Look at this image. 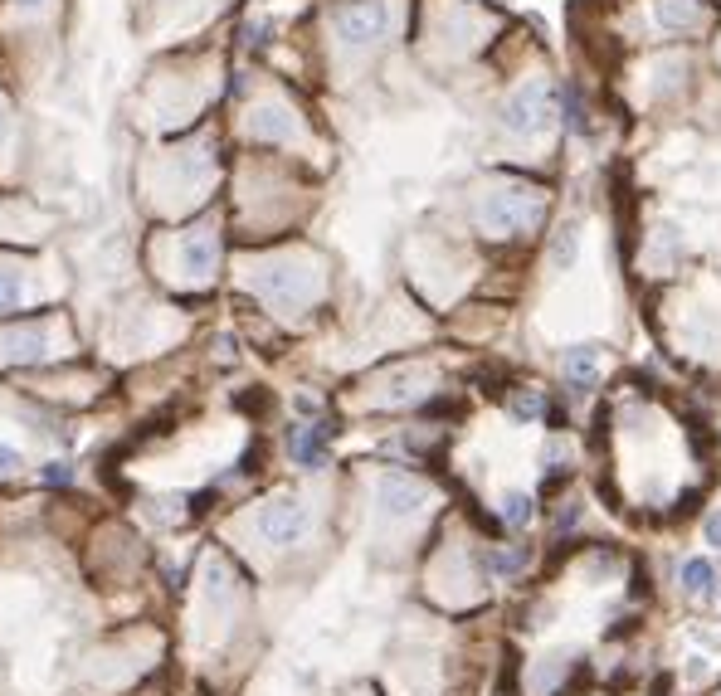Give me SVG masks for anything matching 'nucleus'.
Instances as JSON below:
<instances>
[{
    "mask_svg": "<svg viewBox=\"0 0 721 696\" xmlns=\"http://www.w3.org/2000/svg\"><path fill=\"white\" fill-rule=\"evenodd\" d=\"M25 302V273L20 268H0V312H15Z\"/></svg>",
    "mask_w": 721,
    "mask_h": 696,
    "instance_id": "ddd939ff",
    "label": "nucleus"
},
{
    "mask_svg": "<svg viewBox=\"0 0 721 696\" xmlns=\"http://www.w3.org/2000/svg\"><path fill=\"white\" fill-rule=\"evenodd\" d=\"M249 127H254V137H264V142H288V137H293V117L283 108H259Z\"/></svg>",
    "mask_w": 721,
    "mask_h": 696,
    "instance_id": "9d476101",
    "label": "nucleus"
},
{
    "mask_svg": "<svg viewBox=\"0 0 721 696\" xmlns=\"http://www.w3.org/2000/svg\"><path fill=\"white\" fill-rule=\"evenodd\" d=\"M15 468H20V453H15L10 443H0V477H10Z\"/></svg>",
    "mask_w": 721,
    "mask_h": 696,
    "instance_id": "412c9836",
    "label": "nucleus"
},
{
    "mask_svg": "<svg viewBox=\"0 0 721 696\" xmlns=\"http://www.w3.org/2000/svg\"><path fill=\"white\" fill-rule=\"evenodd\" d=\"M707 541H712V546H721V512L707 521Z\"/></svg>",
    "mask_w": 721,
    "mask_h": 696,
    "instance_id": "4be33fe9",
    "label": "nucleus"
},
{
    "mask_svg": "<svg viewBox=\"0 0 721 696\" xmlns=\"http://www.w3.org/2000/svg\"><path fill=\"white\" fill-rule=\"evenodd\" d=\"M595 375H600V351H595V346H575V351H566V380L570 385L585 390Z\"/></svg>",
    "mask_w": 721,
    "mask_h": 696,
    "instance_id": "9b49d317",
    "label": "nucleus"
},
{
    "mask_svg": "<svg viewBox=\"0 0 721 696\" xmlns=\"http://www.w3.org/2000/svg\"><path fill=\"white\" fill-rule=\"evenodd\" d=\"M259 536L268 546H298L307 536V507L293 497H273L259 507Z\"/></svg>",
    "mask_w": 721,
    "mask_h": 696,
    "instance_id": "39448f33",
    "label": "nucleus"
},
{
    "mask_svg": "<svg viewBox=\"0 0 721 696\" xmlns=\"http://www.w3.org/2000/svg\"><path fill=\"white\" fill-rule=\"evenodd\" d=\"M332 30L342 44L351 49H371L376 39H385L390 30V10L380 5V0H342L337 10H332Z\"/></svg>",
    "mask_w": 721,
    "mask_h": 696,
    "instance_id": "7ed1b4c3",
    "label": "nucleus"
},
{
    "mask_svg": "<svg viewBox=\"0 0 721 696\" xmlns=\"http://www.w3.org/2000/svg\"><path fill=\"white\" fill-rule=\"evenodd\" d=\"M419 385H424V375H395V380H390V390H385V404H405V400H415Z\"/></svg>",
    "mask_w": 721,
    "mask_h": 696,
    "instance_id": "f3484780",
    "label": "nucleus"
},
{
    "mask_svg": "<svg viewBox=\"0 0 721 696\" xmlns=\"http://www.w3.org/2000/svg\"><path fill=\"white\" fill-rule=\"evenodd\" d=\"M541 215V195L527 190V185H502V190H488L483 195V205H478V224H483V234H517V229H527L536 224Z\"/></svg>",
    "mask_w": 721,
    "mask_h": 696,
    "instance_id": "f257e3e1",
    "label": "nucleus"
},
{
    "mask_svg": "<svg viewBox=\"0 0 721 696\" xmlns=\"http://www.w3.org/2000/svg\"><path fill=\"white\" fill-rule=\"evenodd\" d=\"M502 521H507V526H527V521H532V497H527V492H507V497H502Z\"/></svg>",
    "mask_w": 721,
    "mask_h": 696,
    "instance_id": "2eb2a0df",
    "label": "nucleus"
},
{
    "mask_svg": "<svg viewBox=\"0 0 721 696\" xmlns=\"http://www.w3.org/2000/svg\"><path fill=\"white\" fill-rule=\"evenodd\" d=\"M0 137H5V103H0Z\"/></svg>",
    "mask_w": 721,
    "mask_h": 696,
    "instance_id": "b1692460",
    "label": "nucleus"
},
{
    "mask_svg": "<svg viewBox=\"0 0 721 696\" xmlns=\"http://www.w3.org/2000/svg\"><path fill=\"white\" fill-rule=\"evenodd\" d=\"M522 560H527L522 550H493V555H488V565H493L497 575H512V570H522Z\"/></svg>",
    "mask_w": 721,
    "mask_h": 696,
    "instance_id": "a211bd4d",
    "label": "nucleus"
},
{
    "mask_svg": "<svg viewBox=\"0 0 721 696\" xmlns=\"http://www.w3.org/2000/svg\"><path fill=\"white\" fill-rule=\"evenodd\" d=\"M551 117H556V93H551V83H541V78H527V83L502 103V127H507L512 137H541V132L551 127Z\"/></svg>",
    "mask_w": 721,
    "mask_h": 696,
    "instance_id": "f03ea898",
    "label": "nucleus"
},
{
    "mask_svg": "<svg viewBox=\"0 0 721 696\" xmlns=\"http://www.w3.org/2000/svg\"><path fill=\"white\" fill-rule=\"evenodd\" d=\"M254 288L273 307H303L307 297H312V273L298 268V263H268V268L254 273Z\"/></svg>",
    "mask_w": 721,
    "mask_h": 696,
    "instance_id": "20e7f679",
    "label": "nucleus"
},
{
    "mask_svg": "<svg viewBox=\"0 0 721 696\" xmlns=\"http://www.w3.org/2000/svg\"><path fill=\"white\" fill-rule=\"evenodd\" d=\"M44 356V331L39 327H25V331H10L0 341V361H35Z\"/></svg>",
    "mask_w": 721,
    "mask_h": 696,
    "instance_id": "1a4fd4ad",
    "label": "nucleus"
},
{
    "mask_svg": "<svg viewBox=\"0 0 721 696\" xmlns=\"http://www.w3.org/2000/svg\"><path fill=\"white\" fill-rule=\"evenodd\" d=\"M288 453H293L298 468H322L327 463V429L322 424H298L288 434Z\"/></svg>",
    "mask_w": 721,
    "mask_h": 696,
    "instance_id": "6e6552de",
    "label": "nucleus"
},
{
    "mask_svg": "<svg viewBox=\"0 0 721 696\" xmlns=\"http://www.w3.org/2000/svg\"><path fill=\"white\" fill-rule=\"evenodd\" d=\"M44 482H49V487H69V482H74V473H69V463H44Z\"/></svg>",
    "mask_w": 721,
    "mask_h": 696,
    "instance_id": "aec40b11",
    "label": "nucleus"
},
{
    "mask_svg": "<svg viewBox=\"0 0 721 696\" xmlns=\"http://www.w3.org/2000/svg\"><path fill=\"white\" fill-rule=\"evenodd\" d=\"M215 258H220V239L210 229H190L186 244H181V263H186L190 278H210L215 273Z\"/></svg>",
    "mask_w": 721,
    "mask_h": 696,
    "instance_id": "0eeeda50",
    "label": "nucleus"
},
{
    "mask_svg": "<svg viewBox=\"0 0 721 696\" xmlns=\"http://www.w3.org/2000/svg\"><path fill=\"white\" fill-rule=\"evenodd\" d=\"M541 409H546V404H541V395H536V390H527V395H517V400H512V414H517V419H536Z\"/></svg>",
    "mask_w": 721,
    "mask_h": 696,
    "instance_id": "6ab92c4d",
    "label": "nucleus"
},
{
    "mask_svg": "<svg viewBox=\"0 0 721 696\" xmlns=\"http://www.w3.org/2000/svg\"><path fill=\"white\" fill-rule=\"evenodd\" d=\"M15 5H20V10H25V15H35V10H44V5H49V0H15Z\"/></svg>",
    "mask_w": 721,
    "mask_h": 696,
    "instance_id": "5701e85b",
    "label": "nucleus"
},
{
    "mask_svg": "<svg viewBox=\"0 0 721 696\" xmlns=\"http://www.w3.org/2000/svg\"><path fill=\"white\" fill-rule=\"evenodd\" d=\"M575 244H580V239H575V224H566V229L556 234V244H551V268H570V263H575Z\"/></svg>",
    "mask_w": 721,
    "mask_h": 696,
    "instance_id": "dca6fc26",
    "label": "nucleus"
},
{
    "mask_svg": "<svg viewBox=\"0 0 721 696\" xmlns=\"http://www.w3.org/2000/svg\"><path fill=\"white\" fill-rule=\"evenodd\" d=\"M712 585H717L712 565H707V560H687V565H683V589H687V594H697V599H702Z\"/></svg>",
    "mask_w": 721,
    "mask_h": 696,
    "instance_id": "4468645a",
    "label": "nucleus"
},
{
    "mask_svg": "<svg viewBox=\"0 0 721 696\" xmlns=\"http://www.w3.org/2000/svg\"><path fill=\"white\" fill-rule=\"evenodd\" d=\"M424 502H429V487H424V482H415V477L385 473V477L376 482V507L390 516V521H405V516H415Z\"/></svg>",
    "mask_w": 721,
    "mask_h": 696,
    "instance_id": "423d86ee",
    "label": "nucleus"
},
{
    "mask_svg": "<svg viewBox=\"0 0 721 696\" xmlns=\"http://www.w3.org/2000/svg\"><path fill=\"white\" fill-rule=\"evenodd\" d=\"M697 0H658V25L663 30H692L697 25Z\"/></svg>",
    "mask_w": 721,
    "mask_h": 696,
    "instance_id": "f8f14e48",
    "label": "nucleus"
}]
</instances>
